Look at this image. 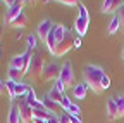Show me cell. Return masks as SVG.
I'll return each instance as SVG.
<instances>
[{
    "mask_svg": "<svg viewBox=\"0 0 124 123\" xmlns=\"http://www.w3.org/2000/svg\"><path fill=\"white\" fill-rule=\"evenodd\" d=\"M105 76V71L100 66L88 64L85 68V83L95 92V94H102V78Z\"/></svg>",
    "mask_w": 124,
    "mask_h": 123,
    "instance_id": "1",
    "label": "cell"
},
{
    "mask_svg": "<svg viewBox=\"0 0 124 123\" xmlns=\"http://www.w3.org/2000/svg\"><path fill=\"white\" fill-rule=\"evenodd\" d=\"M31 59H33V50H26L24 54H19V56H14L10 59V68H16L19 69L23 75H28V69H29V64H31Z\"/></svg>",
    "mask_w": 124,
    "mask_h": 123,
    "instance_id": "2",
    "label": "cell"
},
{
    "mask_svg": "<svg viewBox=\"0 0 124 123\" xmlns=\"http://www.w3.org/2000/svg\"><path fill=\"white\" fill-rule=\"evenodd\" d=\"M78 9H79V16H78V19L74 21V29H76V33L79 35V37H83V35H86V31H88L90 14H88V9H86L83 4L78 5Z\"/></svg>",
    "mask_w": 124,
    "mask_h": 123,
    "instance_id": "3",
    "label": "cell"
},
{
    "mask_svg": "<svg viewBox=\"0 0 124 123\" xmlns=\"http://www.w3.org/2000/svg\"><path fill=\"white\" fill-rule=\"evenodd\" d=\"M43 69H45V63H43V57L35 54L33 59H31V64H29V69H28V76L33 82L40 80L43 76Z\"/></svg>",
    "mask_w": 124,
    "mask_h": 123,
    "instance_id": "4",
    "label": "cell"
},
{
    "mask_svg": "<svg viewBox=\"0 0 124 123\" xmlns=\"http://www.w3.org/2000/svg\"><path fill=\"white\" fill-rule=\"evenodd\" d=\"M19 114H21V123H33V107L26 102V97H19Z\"/></svg>",
    "mask_w": 124,
    "mask_h": 123,
    "instance_id": "5",
    "label": "cell"
},
{
    "mask_svg": "<svg viewBox=\"0 0 124 123\" xmlns=\"http://www.w3.org/2000/svg\"><path fill=\"white\" fill-rule=\"evenodd\" d=\"M72 47H74V37H72V33H71V31H67L66 38L62 40V42H59V43H57L54 56H57V57H59V56H66Z\"/></svg>",
    "mask_w": 124,
    "mask_h": 123,
    "instance_id": "6",
    "label": "cell"
},
{
    "mask_svg": "<svg viewBox=\"0 0 124 123\" xmlns=\"http://www.w3.org/2000/svg\"><path fill=\"white\" fill-rule=\"evenodd\" d=\"M60 80L64 82V85L66 87H76L74 85V71H72V66H71V63L67 61V63H64V66L60 68Z\"/></svg>",
    "mask_w": 124,
    "mask_h": 123,
    "instance_id": "7",
    "label": "cell"
},
{
    "mask_svg": "<svg viewBox=\"0 0 124 123\" xmlns=\"http://www.w3.org/2000/svg\"><path fill=\"white\" fill-rule=\"evenodd\" d=\"M59 78H60V68H59L55 63L45 64V69H43V76H41V80L50 82V80H59Z\"/></svg>",
    "mask_w": 124,
    "mask_h": 123,
    "instance_id": "8",
    "label": "cell"
},
{
    "mask_svg": "<svg viewBox=\"0 0 124 123\" xmlns=\"http://www.w3.org/2000/svg\"><path fill=\"white\" fill-rule=\"evenodd\" d=\"M54 23L50 21V19H45V21H41L40 24H38V28H36V37L40 38V40H43V43H45V40H46V37L50 35V31L54 29Z\"/></svg>",
    "mask_w": 124,
    "mask_h": 123,
    "instance_id": "9",
    "label": "cell"
},
{
    "mask_svg": "<svg viewBox=\"0 0 124 123\" xmlns=\"http://www.w3.org/2000/svg\"><path fill=\"white\" fill-rule=\"evenodd\" d=\"M23 5H24V2H17L14 7H9L7 12H5L4 23H5V24H12V23L16 21V18H17L19 14H23Z\"/></svg>",
    "mask_w": 124,
    "mask_h": 123,
    "instance_id": "10",
    "label": "cell"
},
{
    "mask_svg": "<svg viewBox=\"0 0 124 123\" xmlns=\"http://www.w3.org/2000/svg\"><path fill=\"white\" fill-rule=\"evenodd\" d=\"M107 118L114 121L116 118H119V111H117V104H116V97L107 99Z\"/></svg>",
    "mask_w": 124,
    "mask_h": 123,
    "instance_id": "11",
    "label": "cell"
},
{
    "mask_svg": "<svg viewBox=\"0 0 124 123\" xmlns=\"http://www.w3.org/2000/svg\"><path fill=\"white\" fill-rule=\"evenodd\" d=\"M7 123H21V114H19L17 104L10 106V111H9V116H7Z\"/></svg>",
    "mask_w": 124,
    "mask_h": 123,
    "instance_id": "12",
    "label": "cell"
},
{
    "mask_svg": "<svg viewBox=\"0 0 124 123\" xmlns=\"http://www.w3.org/2000/svg\"><path fill=\"white\" fill-rule=\"evenodd\" d=\"M72 92H74V99H78V101H81V99H85L86 97V92H88V85L86 83H78L74 88H72Z\"/></svg>",
    "mask_w": 124,
    "mask_h": 123,
    "instance_id": "13",
    "label": "cell"
},
{
    "mask_svg": "<svg viewBox=\"0 0 124 123\" xmlns=\"http://www.w3.org/2000/svg\"><path fill=\"white\" fill-rule=\"evenodd\" d=\"M41 102H43V106H45V109H46V111H50V113H54V114L59 111V107H60V104L54 102V101H52L48 95H46V94H45V97H43V101H41Z\"/></svg>",
    "mask_w": 124,
    "mask_h": 123,
    "instance_id": "14",
    "label": "cell"
},
{
    "mask_svg": "<svg viewBox=\"0 0 124 123\" xmlns=\"http://www.w3.org/2000/svg\"><path fill=\"white\" fill-rule=\"evenodd\" d=\"M119 29H121V19H119L117 14H114V18L108 23V35H116Z\"/></svg>",
    "mask_w": 124,
    "mask_h": 123,
    "instance_id": "15",
    "label": "cell"
},
{
    "mask_svg": "<svg viewBox=\"0 0 124 123\" xmlns=\"http://www.w3.org/2000/svg\"><path fill=\"white\" fill-rule=\"evenodd\" d=\"M29 85L28 83H17V85H16V99H17V97H26V94H28V92H29Z\"/></svg>",
    "mask_w": 124,
    "mask_h": 123,
    "instance_id": "16",
    "label": "cell"
},
{
    "mask_svg": "<svg viewBox=\"0 0 124 123\" xmlns=\"http://www.w3.org/2000/svg\"><path fill=\"white\" fill-rule=\"evenodd\" d=\"M116 9H117V2H116V0H105V2H102V12L103 14L114 12Z\"/></svg>",
    "mask_w": 124,
    "mask_h": 123,
    "instance_id": "17",
    "label": "cell"
},
{
    "mask_svg": "<svg viewBox=\"0 0 124 123\" xmlns=\"http://www.w3.org/2000/svg\"><path fill=\"white\" fill-rule=\"evenodd\" d=\"M10 26H14V28H26V26H28V16H26L24 12L19 14V16L16 18V21H14Z\"/></svg>",
    "mask_w": 124,
    "mask_h": 123,
    "instance_id": "18",
    "label": "cell"
},
{
    "mask_svg": "<svg viewBox=\"0 0 124 123\" xmlns=\"http://www.w3.org/2000/svg\"><path fill=\"white\" fill-rule=\"evenodd\" d=\"M9 80H12L14 83H21V76H23V73L19 71V69H16V68H10L9 66Z\"/></svg>",
    "mask_w": 124,
    "mask_h": 123,
    "instance_id": "19",
    "label": "cell"
},
{
    "mask_svg": "<svg viewBox=\"0 0 124 123\" xmlns=\"http://www.w3.org/2000/svg\"><path fill=\"white\" fill-rule=\"evenodd\" d=\"M4 85H5V90L9 92V97L14 101V99H16V85H17V83H14L12 80H9V78H7V80L4 82Z\"/></svg>",
    "mask_w": 124,
    "mask_h": 123,
    "instance_id": "20",
    "label": "cell"
},
{
    "mask_svg": "<svg viewBox=\"0 0 124 123\" xmlns=\"http://www.w3.org/2000/svg\"><path fill=\"white\" fill-rule=\"evenodd\" d=\"M46 95H48L54 102H57V104H60V101H62V97H64V94H60V92L55 88V87H52V90L48 92V94H46Z\"/></svg>",
    "mask_w": 124,
    "mask_h": 123,
    "instance_id": "21",
    "label": "cell"
},
{
    "mask_svg": "<svg viewBox=\"0 0 124 123\" xmlns=\"http://www.w3.org/2000/svg\"><path fill=\"white\" fill-rule=\"evenodd\" d=\"M116 104H117V111H119V118L124 116V94H119L116 97Z\"/></svg>",
    "mask_w": 124,
    "mask_h": 123,
    "instance_id": "22",
    "label": "cell"
},
{
    "mask_svg": "<svg viewBox=\"0 0 124 123\" xmlns=\"http://www.w3.org/2000/svg\"><path fill=\"white\" fill-rule=\"evenodd\" d=\"M26 42H28V49H29V50H35V49H36V43H38V37L29 35V37L26 38Z\"/></svg>",
    "mask_w": 124,
    "mask_h": 123,
    "instance_id": "23",
    "label": "cell"
},
{
    "mask_svg": "<svg viewBox=\"0 0 124 123\" xmlns=\"http://www.w3.org/2000/svg\"><path fill=\"white\" fill-rule=\"evenodd\" d=\"M67 114H74V116H79V113H81V109H79V106H78V104H71L69 107H67V111H66Z\"/></svg>",
    "mask_w": 124,
    "mask_h": 123,
    "instance_id": "24",
    "label": "cell"
},
{
    "mask_svg": "<svg viewBox=\"0 0 124 123\" xmlns=\"http://www.w3.org/2000/svg\"><path fill=\"white\" fill-rule=\"evenodd\" d=\"M26 102H28L29 106L33 104V102H36V94H35V90H33V88H29V92L26 94Z\"/></svg>",
    "mask_w": 124,
    "mask_h": 123,
    "instance_id": "25",
    "label": "cell"
},
{
    "mask_svg": "<svg viewBox=\"0 0 124 123\" xmlns=\"http://www.w3.org/2000/svg\"><path fill=\"white\" fill-rule=\"evenodd\" d=\"M117 16H119V19H121V29L124 31V2L119 5V10H117Z\"/></svg>",
    "mask_w": 124,
    "mask_h": 123,
    "instance_id": "26",
    "label": "cell"
},
{
    "mask_svg": "<svg viewBox=\"0 0 124 123\" xmlns=\"http://www.w3.org/2000/svg\"><path fill=\"white\" fill-rule=\"evenodd\" d=\"M71 104H72V101H71V99H69V97H67V95L64 94V97H62V101H60V107H62V109H66V111H67V107H69Z\"/></svg>",
    "mask_w": 124,
    "mask_h": 123,
    "instance_id": "27",
    "label": "cell"
},
{
    "mask_svg": "<svg viewBox=\"0 0 124 123\" xmlns=\"http://www.w3.org/2000/svg\"><path fill=\"white\" fill-rule=\"evenodd\" d=\"M54 87L60 92V94H64V90H66V85H64V82H62L60 78H59V80H55V85H54Z\"/></svg>",
    "mask_w": 124,
    "mask_h": 123,
    "instance_id": "28",
    "label": "cell"
},
{
    "mask_svg": "<svg viewBox=\"0 0 124 123\" xmlns=\"http://www.w3.org/2000/svg\"><path fill=\"white\" fill-rule=\"evenodd\" d=\"M108 87H110V78H108V76L105 75L103 78H102V90H107Z\"/></svg>",
    "mask_w": 124,
    "mask_h": 123,
    "instance_id": "29",
    "label": "cell"
},
{
    "mask_svg": "<svg viewBox=\"0 0 124 123\" xmlns=\"http://www.w3.org/2000/svg\"><path fill=\"white\" fill-rule=\"evenodd\" d=\"M59 123H71V120H69V114H67V113L60 114V116H59Z\"/></svg>",
    "mask_w": 124,
    "mask_h": 123,
    "instance_id": "30",
    "label": "cell"
},
{
    "mask_svg": "<svg viewBox=\"0 0 124 123\" xmlns=\"http://www.w3.org/2000/svg\"><path fill=\"white\" fill-rule=\"evenodd\" d=\"M69 120H71V123H83V120L79 116H74V114H69Z\"/></svg>",
    "mask_w": 124,
    "mask_h": 123,
    "instance_id": "31",
    "label": "cell"
},
{
    "mask_svg": "<svg viewBox=\"0 0 124 123\" xmlns=\"http://www.w3.org/2000/svg\"><path fill=\"white\" fill-rule=\"evenodd\" d=\"M74 47H76V49H79V47H81V38H79V37L74 38Z\"/></svg>",
    "mask_w": 124,
    "mask_h": 123,
    "instance_id": "32",
    "label": "cell"
},
{
    "mask_svg": "<svg viewBox=\"0 0 124 123\" xmlns=\"http://www.w3.org/2000/svg\"><path fill=\"white\" fill-rule=\"evenodd\" d=\"M60 4H66V5H79V2H72V0H66V2H60Z\"/></svg>",
    "mask_w": 124,
    "mask_h": 123,
    "instance_id": "33",
    "label": "cell"
},
{
    "mask_svg": "<svg viewBox=\"0 0 124 123\" xmlns=\"http://www.w3.org/2000/svg\"><path fill=\"white\" fill-rule=\"evenodd\" d=\"M4 92H5V85H4L2 80H0V94H4Z\"/></svg>",
    "mask_w": 124,
    "mask_h": 123,
    "instance_id": "34",
    "label": "cell"
},
{
    "mask_svg": "<svg viewBox=\"0 0 124 123\" xmlns=\"http://www.w3.org/2000/svg\"><path fill=\"white\" fill-rule=\"evenodd\" d=\"M46 123H59V116H54L52 120H48V121H46Z\"/></svg>",
    "mask_w": 124,
    "mask_h": 123,
    "instance_id": "35",
    "label": "cell"
},
{
    "mask_svg": "<svg viewBox=\"0 0 124 123\" xmlns=\"http://www.w3.org/2000/svg\"><path fill=\"white\" fill-rule=\"evenodd\" d=\"M33 123H46V121H45V120H38V118H35Z\"/></svg>",
    "mask_w": 124,
    "mask_h": 123,
    "instance_id": "36",
    "label": "cell"
},
{
    "mask_svg": "<svg viewBox=\"0 0 124 123\" xmlns=\"http://www.w3.org/2000/svg\"><path fill=\"white\" fill-rule=\"evenodd\" d=\"M122 57H124V49H122Z\"/></svg>",
    "mask_w": 124,
    "mask_h": 123,
    "instance_id": "37",
    "label": "cell"
}]
</instances>
